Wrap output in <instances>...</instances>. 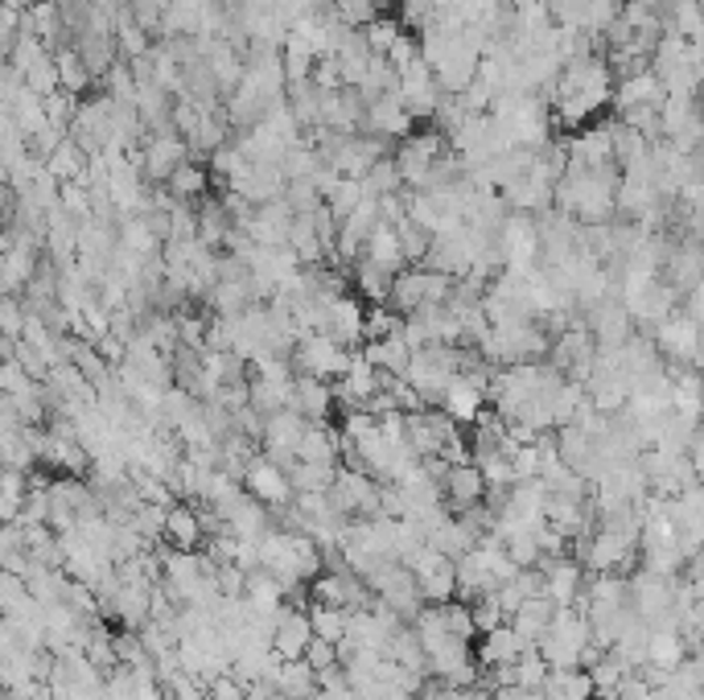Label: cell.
<instances>
[{
    "instance_id": "277c9868",
    "label": "cell",
    "mask_w": 704,
    "mask_h": 700,
    "mask_svg": "<svg viewBox=\"0 0 704 700\" xmlns=\"http://www.w3.org/2000/svg\"><path fill=\"white\" fill-rule=\"evenodd\" d=\"M367 132H376V137L391 140V137H412L416 132V120H412V111L404 108V99L400 91L396 95H379L367 104Z\"/></svg>"
},
{
    "instance_id": "603a6c76",
    "label": "cell",
    "mask_w": 704,
    "mask_h": 700,
    "mask_svg": "<svg viewBox=\"0 0 704 700\" xmlns=\"http://www.w3.org/2000/svg\"><path fill=\"white\" fill-rule=\"evenodd\" d=\"M400 330H404V313H396L391 305H371V310H367V343L396 338Z\"/></svg>"
},
{
    "instance_id": "484cf974",
    "label": "cell",
    "mask_w": 704,
    "mask_h": 700,
    "mask_svg": "<svg viewBox=\"0 0 704 700\" xmlns=\"http://www.w3.org/2000/svg\"><path fill=\"white\" fill-rule=\"evenodd\" d=\"M469 606H474V623H478V635H490V631H499L502 623H511V618H507V610L499 606V597H495V593H486V597L469 602Z\"/></svg>"
},
{
    "instance_id": "52a82bcc",
    "label": "cell",
    "mask_w": 704,
    "mask_h": 700,
    "mask_svg": "<svg viewBox=\"0 0 704 700\" xmlns=\"http://www.w3.org/2000/svg\"><path fill=\"white\" fill-rule=\"evenodd\" d=\"M483 638V647H478V664L483 668H499V664H516L519 655L528 651V647H535V643H528V638L519 635L511 623H502L499 631H490V635H478Z\"/></svg>"
},
{
    "instance_id": "9a60e30c",
    "label": "cell",
    "mask_w": 704,
    "mask_h": 700,
    "mask_svg": "<svg viewBox=\"0 0 704 700\" xmlns=\"http://www.w3.org/2000/svg\"><path fill=\"white\" fill-rule=\"evenodd\" d=\"M338 453H343V433L329 424H310L297 441L301 462H338Z\"/></svg>"
},
{
    "instance_id": "7402d4cb",
    "label": "cell",
    "mask_w": 704,
    "mask_h": 700,
    "mask_svg": "<svg viewBox=\"0 0 704 700\" xmlns=\"http://www.w3.org/2000/svg\"><path fill=\"white\" fill-rule=\"evenodd\" d=\"M338 462H297V466H293V474H289V478H293V491H329V486L338 483Z\"/></svg>"
},
{
    "instance_id": "d4e9b609",
    "label": "cell",
    "mask_w": 704,
    "mask_h": 700,
    "mask_svg": "<svg viewBox=\"0 0 704 700\" xmlns=\"http://www.w3.org/2000/svg\"><path fill=\"white\" fill-rule=\"evenodd\" d=\"M445 626H450V635L457 638H478V623H474V606L469 602H462V597H454V602H445Z\"/></svg>"
},
{
    "instance_id": "5b68a950",
    "label": "cell",
    "mask_w": 704,
    "mask_h": 700,
    "mask_svg": "<svg viewBox=\"0 0 704 700\" xmlns=\"http://www.w3.org/2000/svg\"><path fill=\"white\" fill-rule=\"evenodd\" d=\"M441 491H445V507H450V511H457V515L469 511V507L486 503V478H483V470L474 466V462H466V466H454L450 474H445Z\"/></svg>"
},
{
    "instance_id": "f1b7e54d",
    "label": "cell",
    "mask_w": 704,
    "mask_h": 700,
    "mask_svg": "<svg viewBox=\"0 0 704 700\" xmlns=\"http://www.w3.org/2000/svg\"><path fill=\"white\" fill-rule=\"evenodd\" d=\"M495 700H532V688H523V685L495 688Z\"/></svg>"
},
{
    "instance_id": "7a4b0ae2",
    "label": "cell",
    "mask_w": 704,
    "mask_h": 700,
    "mask_svg": "<svg viewBox=\"0 0 704 700\" xmlns=\"http://www.w3.org/2000/svg\"><path fill=\"white\" fill-rule=\"evenodd\" d=\"M313 623H310V610H297V606H284L277 614V631H272V651L281 655L284 664L289 659H305L313 643Z\"/></svg>"
},
{
    "instance_id": "4316f807",
    "label": "cell",
    "mask_w": 704,
    "mask_h": 700,
    "mask_svg": "<svg viewBox=\"0 0 704 700\" xmlns=\"http://www.w3.org/2000/svg\"><path fill=\"white\" fill-rule=\"evenodd\" d=\"M305 664H310L313 671L338 668V664H343V655H338V643H329V638H313L310 651H305Z\"/></svg>"
},
{
    "instance_id": "30bf717a",
    "label": "cell",
    "mask_w": 704,
    "mask_h": 700,
    "mask_svg": "<svg viewBox=\"0 0 704 700\" xmlns=\"http://www.w3.org/2000/svg\"><path fill=\"white\" fill-rule=\"evenodd\" d=\"M350 289H355V297H362L367 305H388L391 289H396V272L371 265V260L362 256V260H355V277H350Z\"/></svg>"
},
{
    "instance_id": "d6986e66",
    "label": "cell",
    "mask_w": 704,
    "mask_h": 700,
    "mask_svg": "<svg viewBox=\"0 0 704 700\" xmlns=\"http://www.w3.org/2000/svg\"><path fill=\"white\" fill-rule=\"evenodd\" d=\"M206 182H210V173L203 170V165H194V161H182L177 170H173L170 177V194L173 203H203L206 198Z\"/></svg>"
},
{
    "instance_id": "4fadbf2b",
    "label": "cell",
    "mask_w": 704,
    "mask_h": 700,
    "mask_svg": "<svg viewBox=\"0 0 704 700\" xmlns=\"http://www.w3.org/2000/svg\"><path fill=\"white\" fill-rule=\"evenodd\" d=\"M483 400H486V391L478 388V384H469L466 375H454V379H450V388H445L441 408H445L457 424H474L478 412H483Z\"/></svg>"
},
{
    "instance_id": "44dd1931",
    "label": "cell",
    "mask_w": 704,
    "mask_h": 700,
    "mask_svg": "<svg viewBox=\"0 0 704 700\" xmlns=\"http://www.w3.org/2000/svg\"><path fill=\"white\" fill-rule=\"evenodd\" d=\"M310 623H313V635H317V638L343 643L346 631H350V610L326 606V602H310Z\"/></svg>"
},
{
    "instance_id": "6da1fadb",
    "label": "cell",
    "mask_w": 704,
    "mask_h": 700,
    "mask_svg": "<svg viewBox=\"0 0 704 700\" xmlns=\"http://www.w3.org/2000/svg\"><path fill=\"white\" fill-rule=\"evenodd\" d=\"M243 491H248L251 498H260L264 507H289L293 503V478L284 474L268 453H260L256 462L248 466V474H243Z\"/></svg>"
},
{
    "instance_id": "8992f818",
    "label": "cell",
    "mask_w": 704,
    "mask_h": 700,
    "mask_svg": "<svg viewBox=\"0 0 704 700\" xmlns=\"http://www.w3.org/2000/svg\"><path fill=\"white\" fill-rule=\"evenodd\" d=\"M182 161H189V144L186 137H153L149 144H144V177H153V182H170L173 170L182 165Z\"/></svg>"
},
{
    "instance_id": "8fae6325",
    "label": "cell",
    "mask_w": 704,
    "mask_h": 700,
    "mask_svg": "<svg viewBox=\"0 0 704 700\" xmlns=\"http://www.w3.org/2000/svg\"><path fill=\"white\" fill-rule=\"evenodd\" d=\"M701 322L696 317H684V313H675V317H663L659 322V346L663 351H672L675 358H689L696 355V346H701Z\"/></svg>"
},
{
    "instance_id": "e0dca14e",
    "label": "cell",
    "mask_w": 704,
    "mask_h": 700,
    "mask_svg": "<svg viewBox=\"0 0 704 700\" xmlns=\"http://www.w3.org/2000/svg\"><path fill=\"white\" fill-rule=\"evenodd\" d=\"M552 614H556V602H552L548 593H540V597H528V602H523V610L511 618V626H516L528 643H540V638L548 635V626H552Z\"/></svg>"
},
{
    "instance_id": "cb8c5ba5",
    "label": "cell",
    "mask_w": 704,
    "mask_h": 700,
    "mask_svg": "<svg viewBox=\"0 0 704 700\" xmlns=\"http://www.w3.org/2000/svg\"><path fill=\"white\" fill-rule=\"evenodd\" d=\"M516 671H519V685L523 688H544L548 676H552V664L540 655V647H528V651L516 659Z\"/></svg>"
},
{
    "instance_id": "ffe728a7",
    "label": "cell",
    "mask_w": 704,
    "mask_h": 700,
    "mask_svg": "<svg viewBox=\"0 0 704 700\" xmlns=\"http://www.w3.org/2000/svg\"><path fill=\"white\" fill-rule=\"evenodd\" d=\"M54 63H58V78H63V91L83 95V91H87V87H91V83H95L91 66L83 63V54H78L75 46L54 50Z\"/></svg>"
},
{
    "instance_id": "9c48e42d",
    "label": "cell",
    "mask_w": 704,
    "mask_h": 700,
    "mask_svg": "<svg viewBox=\"0 0 704 700\" xmlns=\"http://www.w3.org/2000/svg\"><path fill=\"white\" fill-rule=\"evenodd\" d=\"M165 545L177 548V552H198L206 545V528H203V515L177 503L170 507V519H165Z\"/></svg>"
},
{
    "instance_id": "5bb4252c",
    "label": "cell",
    "mask_w": 704,
    "mask_h": 700,
    "mask_svg": "<svg viewBox=\"0 0 704 700\" xmlns=\"http://www.w3.org/2000/svg\"><path fill=\"white\" fill-rule=\"evenodd\" d=\"M362 355H367V363H371V367H379V371L408 375V367H412L416 351L404 343V334H396V338H383V343H367V346H362Z\"/></svg>"
},
{
    "instance_id": "83f0119b",
    "label": "cell",
    "mask_w": 704,
    "mask_h": 700,
    "mask_svg": "<svg viewBox=\"0 0 704 700\" xmlns=\"http://www.w3.org/2000/svg\"><path fill=\"white\" fill-rule=\"evenodd\" d=\"M25 322H30V313L21 310V301H17V297H4V305H0V330H4V338H21V334H25Z\"/></svg>"
},
{
    "instance_id": "ba28073f",
    "label": "cell",
    "mask_w": 704,
    "mask_h": 700,
    "mask_svg": "<svg viewBox=\"0 0 704 700\" xmlns=\"http://www.w3.org/2000/svg\"><path fill=\"white\" fill-rule=\"evenodd\" d=\"M310 429V420L293 412V408H284V412H272L264 424V453L268 457H281V453H297V441L305 437Z\"/></svg>"
},
{
    "instance_id": "7c38bea8",
    "label": "cell",
    "mask_w": 704,
    "mask_h": 700,
    "mask_svg": "<svg viewBox=\"0 0 704 700\" xmlns=\"http://www.w3.org/2000/svg\"><path fill=\"white\" fill-rule=\"evenodd\" d=\"M362 256H367L371 265L388 268V272H404V268H412L408 265V256H404V244H400V231H396L391 223H379L376 231H371Z\"/></svg>"
},
{
    "instance_id": "2e32d148",
    "label": "cell",
    "mask_w": 704,
    "mask_h": 700,
    "mask_svg": "<svg viewBox=\"0 0 704 700\" xmlns=\"http://www.w3.org/2000/svg\"><path fill=\"white\" fill-rule=\"evenodd\" d=\"M277 692L289 700H317V671L305 664V659H289V664H281V671H277Z\"/></svg>"
},
{
    "instance_id": "3957f363",
    "label": "cell",
    "mask_w": 704,
    "mask_h": 700,
    "mask_svg": "<svg viewBox=\"0 0 704 700\" xmlns=\"http://www.w3.org/2000/svg\"><path fill=\"white\" fill-rule=\"evenodd\" d=\"M334 405H338V391H334L329 379L297 375V384H293V412H301L310 424H329Z\"/></svg>"
},
{
    "instance_id": "ac0fdd59",
    "label": "cell",
    "mask_w": 704,
    "mask_h": 700,
    "mask_svg": "<svg viewBox=\"0 0 704 700\" xmlns=\"http://www.w3.org/2000/svg\"><path fill=\"white\" fill-rule=\"evenodd\" d=\"M689 659V647H684V631L680 626H663V631H651V664L663 671H675Z\"/></svg>"
}]
</instances>
